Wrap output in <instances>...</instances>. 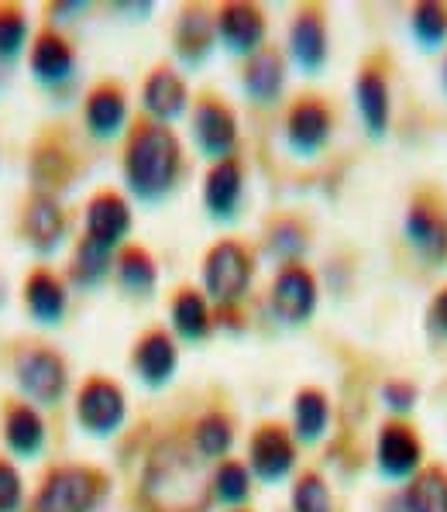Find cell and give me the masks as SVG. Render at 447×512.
<instances>
[{
    "label": "cell",
    "mask_w": 447,
    "mask_h": 512,
    "mask_svg": "<svg viewBox=\"0 0 447 512\" xmlns=\"http://www.w3.org/2000/svg\"><path fill=\"white\" fill-rule=\"evenodd\" d=\"M121 176L135 200L162 203L183 179V141L169 124L141 117L124 138Z\"/></svg>",
    "instance_id": "1"
},
{
    "label": "cell",
    "mask_w": 447,
    "mask_h": 512,
    "mask_svg": "<svg viewBox=\"0 0 447 512\" xmlns=\"http://www.w3.org/2000/svg\"><path fill=\"white\" fill-rule=\"evenodd\" d=\"M141 495L152 512H207L214 502L203 458L176 437L152 447L141 471Z\"/></svg>",
    "instance_id": "2"
},
{
    "label": "cell",
    "mask_w": 447,
    "mask_h": 512,
    "mask_svg": "<svg viewBox=\"0 0 447 512\" xmlns=\"http://www.w3.org/2000/svg\"><path fill=\"white\" fill-rule=\"evenodd\" d=\"M255 279V251L238 238H221L210 244L200 262L203 296L214 306H238L248 296Z\"/></svg>",
    "instance_id": "3"
},
{
    "label": "cell",
    "mask_w": 447,
    "mask_h": 512,
    "mask_svg": "<svg viewBox=\"0 0 447 512\" xmlns=\"http://www.w3.org/2000/svg\"><path fill=\"white\" fill-rule=\"evenodd\" d=\"M107 475L90 464H56L45 471L31 512H97L107 495Z\"/></svg>",
    "instance_id": "4"
},
{
    "label": "cell",
    "mask_w": 447,
    "mask_h": 512,
    "mask_svg": "<svg viewBox=\"0 0 447 512\" xmlns=\"http://www.w3.org/2000/svg\"><path fill=\"white\" fill-rule=\"evenodd\" d=\"M14 378L31 406H59L69 389V365L56 348L35 344L14 358Z\"/></svg>",
    "instance_id": "5"
},
{
    "label": "cell",
    "mask_w": 447,
    "mask_h": 512,
    "mask_svg": "<svg viewBox=\"0 0 447 512\" xmlns=\"http://www.w3.org/2000/svg\"><path fill=\"white\" fill-rule=\"evenodd\" d=\"M76 423L90 437H114L128 420V396L111 375H90L76 389Z\"/></svg>",
    "instance_id": "6"
},
{
    "label": "cell",
    "mask_w": 447,
    "mask_h": 512,
    "mask_svg": "<svg viewBox=\"0 0 447 512\" xmlns=\"http://www.w3.org/2000/svg\"><path fill=\"white\" fill-rule=\"evenodd\" d=\"M193 141L210 162H221L238 155V114L217 93H203L190 107Z\"/></svg>",
    "instance_id": "7"
},
{
    "label": "cell",
    "mask_w": 447,
    "mask_h": 512,
    "mask_svg": "<svg viewBox=\"0 0 447 512\" xmlns=\"http://www.w3.org/2000/svg\"><path fill=\"white\" fill-rule=\"evenodd\" d=\"M296 458H300V447H296V437L286 423L265 420L258 423L248 437V471L265 485H276L286 475H293Z\"/></svg>",
    "instance_id": "8"
},
{
    "label": "cell",
    "mask_w": 447,
    "mask_h": 512,
    "mask_svg": "<svg viewBox=\"0 0 447 512\" xmlns=\"http://www.w3.org/2000/svg\"><path fill=\"white\" fill-rule=\"evenodd\" d=\"M403 234L410 241V248L417 251L427 265H444L447 262V210L437 193H413L410 207L403 217Z\"/></svg>",
    "instance_id": "9"
},
{
    "label": "cell",
    "mask_w": 447,
    "mask_h": 512,
    "mask_svg": "<svg viewBox=\"0 0 447 512\" xmlns=\"http://www.w3.org/2000/svg\"><path fill=\"white\" fill-rule=\"evenodd\" d=\"M423 437L410 420H396L389 416L375 433V468L389 478V482H410L423 468Z\"/></svg>",
    "instance_id": "10"
},
{
    "label": "cell",
    "mask_w": 447,
    "mask_h": 512,
    "mask_svg": "<svg viewBox=\"0 0 447 512\" xmlns=\"http://www.w3.org/2000/svg\"><path fill=\"white\" fill-rule=\"evenodd\" d=\"M282 135H286L289 152L310 155L324 152L327 141L334 135V110L324 97H313V93H303L296 97L286 110V121H282Z\"/></svg>",
    "instance_id": "11"
},
{
    "label": "cell",
    "mask_w": 447,
    "mask_h": 512,
    "mask_svg": "<svg viewBox=\"0 0 447 512\" xmlns=\"http://www.w3.org/2000/svg\"><path fill=\"white\" fill-rule=\"evenodd\" d=\"M317 303H320L317 275L303 262L279 265L276 279H272V289H269V306L282 324L303 327L313 313H317Z\"/></svg>",
    "instance_id": "12"
},
{
    "label": "cell",
    "mask_w": 447,
    "mask_h": 512,
    "mask_svg": "<svg viewBox=\"0 0 447 512\" xmlns=\"http://www.w3.org/2000/svg\"><path fill=\"white\" fill-rule=\"evenodd\" d=\"M289 59L300 73L317 76L331 55V31H327V11L320 4H300L289 21Z\"/></svg>",
    "instance_id": "13"
},
{
    "label": "cell",
    "mask_w": 447,
    "mask_h": 512,
    "mask_svg": "<svg viewBox=\"0 0 447 512\" xmlns=\"http://www.w3.org/2000/svg\"><path fill=\"white\" fill-rule=\"evenodd\" d=\"M131 227H135V214L131 203L124 200L117 189H100L86 200L83 207V238L100 244L107 251H121L128 241Z\"/></svg>",
    "instance_id": "14"
},
{
    "label": "cell",
    "mask_w": 447,
    "mask_h": 512,
    "mask_svg": "<svg viewBox=\"0 0 447 512\" xmlns=\"http://www.w3.org/2000/svg\"><path fill=\"white\" fill-rule=\"evenodd\" d=\"M214 28H217V42L224 45V52L238 55V59H248L258 49H265V31H269V21H265V11L248 0H227L214 11Z\"/></svg>",
    "instance_id": "15"
},
{
    "label": "cell",
    "mask_w": 447,
    "mask_h": 512,
    "mask_svg": "<svg viewBox=\"0 0 447 512\" xmlns=\"http://www.w3.org/2000/svg\"><path fill=\"white\" fill-rule=\"evenodd\" d=\"M190 104V86H186L183 73L169 62H159L145 73L141 80V110H145L148 121L172 124L186 114Z\"/></svg>",
    "instance_id": "16"
},
{
    "label": "cell",
    "mask_w": 447,
    "mask_h": 512,
    "mask_svg": "<svg viewBox=\"0 0 447 512\" xmlns=\"http://www.w3.org/2000/svg\"><path fill=\"white\" fill-rule=\"evenodd\" d=\"M355 107L362 117L368 138H386L389 121H392V86H389V69L382 66V59L362 62L355 76Z\"/></svg>",
    "instance_id": "17"
},
{
    "label": "cell",
    "mask_w": 447,
    "mask_h": 512,
    "mask_svg": "<svg viewBox=\"0 0 447 512\" xmlns=\"http://www.w3.org/2000/svg\"><path fill=\"white\" fill-rule=\"evenodd\" d=\"M203 210L210 220H234L245 203V162L238 155L221 162H210L200 189Z\"/></svg>",
    "instance_id": "18"
},
{
    "label": "cell",
    "mask_w": 447,
    "mask_h": 512,
    "mask_svg": "<svg viewBox=\"0 0 447 512\" xmlns=\"http://www.w3.org/2000/svg\"><path fill=\"white\" fill-rule=\"evenodd\" d=\"M176 368H179L176 337L162 327H148L135 341V348H131V372L148 389H162V385L172 382Z\"/></svg>",
    "instance_id": "19"
},
{
    "label": "cell",
    "mask_w": 447,
    "mask_h": 512,
    "mask_svg": "<svg viewBox=\"0 0 447 512\" xmlns=\"http://www.w3.org/2000/svg\"><path fill=\"white\" fill-rule=\"evenodd\" d=\"M69 220L62 214V203L52 193H31L25 210H21V238L38 255H52L66 241Z\"/></svg>",
    "instance_id": "20"
},
{
    "label": "cell",
    "mask_w": 447,
    "mask_h": 512,
    "mask_svg": "<svg viewBox=\"0 0 447 512\" xmlns=\"http://www.w3.org/2000/svg\"><path fill=\"white\" fill-rule=\"evenodd\" d=\"M28 69L35 83L42 86H62L73 80L76 73V49L59 28H42L28 49Z\"/></svg>",
    "instance_id": "21"
},
{
    "label": "cell",
    "mask_w": 447,
    "mask_h": 512,
    "mask_svg": "<svg viewBox=\"0 0 447 512\" xmlns=\"http://www.w3.org/2000/svg\"><path fill=\"white\" fill-rule=\"evenodd\" d=\"M83 124L97 141H111L128 128V93L121 83L100 80L83 100Z\"/></svg>",
    "instance_id": "22"
},
{
    "label": "cell",
    "mask_w": 447,
    "mask_h": 512,
    "mask_svg": "<svg viewBox=\"0 0 447 512\" xmlns=\"http://www.w3.org/2000/svg\"><path fill=\"white\" fill-rule=\"evenodd\" d=\"M0 437H4V447L21 461H31L45 451V440H49V430H45V420L38 413V406L25 403V399H14V403L4 406L0 413Z\"/></svg>",
    "instance_id": "23"
},
{
    "label": "cell",
    "mask_w": 447,
    "mask_h": 512,
    "mask_svg": "<svg viewBox=\"0 0 447 512\" xmlns=\"http://www.w3.org/2000/svg\"><path fill=\"white\" fill-rule=\"evenodd\" d=\"M214 42H217L214 11H207L203 4H186L176 14V25H172V49H176L179 62L200 66V62L210 59Z\"/></svg>",
    "instance_id": "24"
},
{
    "label": "cell",
    "mask_w": 447,
    "mask_h": 512,
    "mask_svg": "<svg viewBox=\"0 0 447 512\" xmlns=\"http://www.w3.org/2000/svg\"><path fill=\"white\" fill-rule=\"evenodd\" d=\"M241 90L258 107L279 104L282 90H286V55L272 49V45L248 55L245 66H241Z\"/></svg>",
    "instance_id": "25"
},
{
    "label": "cell",
    "mask_w": 447,
    "mask_h": 512,
    "mask_svg": "<svg viewBox=\"0 0 447 512\" xmlns=\"http://www.w3.org/2000/svg\"><path fill=\"white\" fill-rule=\"evenodd\" d=\"M21 296H25L28 317L35 320L38 327H59L69 310L66 282H62L52 269H45V265H38V269L28 272Z\"/></svg>",
    "instance_id": "26"
},
{
    "label": "cell",
    "mask_w": 447,
    "mask_h": 512,
    "mask_svg": "<svg viewBox=\"0 0 447 512\" xmlns=\"http://www.w3.org/2000/svg\"><path fill=\"white\" fill-rule=\"evenodd\" d=\"M169 324L176 330V337L183 341H207L214 330V310L210 299L203 296V289L196 286H179L169 299Z\"/></svg>",
    "instance_id": "27"
},
{
    "label": "cell",
    "mask_w": 447,
    "mask_h": 512,
    "mask_svg": "<svg viewBox=\"0 0 447 512\" xmlns=\"http://www.w3.org/2000/svg\"><path fill=\"white\" fill-rule=\"evenodd\" d=\"M114 282L131 299L152 296L159 286V265H155L152 251H145L141 244H124L114 258Z\"/></svg>",
    "instance_id": "28"
},
{
    "label": "cell",
    "mask_w": 447,
    "mask_h": 512,
    "mask_svg": "<svg viewBox=\"0 0 447 512\" xmlns=\"http://www.w3.org/2000/svg\"><path fill=\"white\" fill-rule=\"evenodd\" d=\"M331 427V396L317 385H303L293 396V437L296 444H317Z\"/></svg>",
    "instance_id": "29"
},
{
    "label": "cell",
    "mask_w": 447,
    "mask_h": 512,
    "mask_svg": "<svg viewBox=\"0 0 447 512\" xmlns=\"http://www.w3.org/2000/svg\"><path fill=\"white\" fill-rule=\"evenodd\" d=\"M406 512H447V468L423 464L417 475L399 492Z\"/></svg>",
    "instance_id": "30"
},
{
    "label": "cell",
    "mask_w": 447,
    "mask_h": 512,
    "mask_svg": "<svg viewBox=\"0 0 447 512\" xmlns=\"http://www.w3.org/2000/svg\"><path fill=\"white\" fill-rule=\"evenodd\" d=\"M234 437H238V430H234V420L224 409H207L193 423V451L203 461H224L234 447Z\"/></svg>",
    "instance_id": "31"
},
{
    "label": "cell",
    "mask_w": 447,
    "mask_h": 512,
    "mask_svg": "<svg viewBox=\"0 0 447 512\" xmlns=\"http://www.w3.org/2000/svg\"><path fill=\"white\" fill-rule=\"evenodd\" d=\"M252 482H255V475L248 471L245 461L224 458L210 471V495H214V502H221L227 509H241L252 499Z\"/></svg>",
    "instance_id": "32"
},
{
    "label": "cell",
    "mask_w": 447,
    "mask_h": 512,
    "mask_svg": "<svg viewBox=\"0 0 447 512\" xmlns=\"http://www.w3.org/2000/svg\"><path fill=\"white\" fill-rule=\"evenodd\" d=\"M310 248V227L300 217H276L265 227V251L279 265H293Z\"/></svg>",
    "instance_id": "33"
},
{
    "label": "cell",
    "mask_w": 447,
    "mask_h": 512,
    "mask_svg": "<svg viewBox=\"0 0 447 512\" xmlns=\"http://www.w3.org/2000/svg\"><path fill=\"white\" fill-rule=\"evenodd\" d=\"M114 258H117V251H107V248H100V244L80 238V244L73 248V258H69V279L80 289L100 286L107 275H114Z\"/></svg>",
    "instance_id": "34"
},
{
    "label": "cell",
    "mask_w": 447,
    "mask_h": 512,
    "mask_svg": "<svg viewBox=\"0 0 447 512\" xmlns=\"http://www.w3.org/2000/svg\"><path fill=\"white\" fill-rule=\"evenodd\" d=\"M410 31L420 49L434 52L447 42V4L444 0H420L410 7Z\"/></svg>",
    "instance_id": "35"
},
{
    "label": "cell",
    "mask_w": 447,
    "mask_h": 512,
    "mask_svg": "<svg viewBox=\"0 0 447 512\" xmlns=\"http://www.w3.org/2000/svg\"><path fill=\"white\" fill-rule=\"evenodd\" d=\"M289 512H334V492L320 471H300L289 492Z\"/></svg>",
    "instance_id": "36"
},
{
    "label": "cell",
    "mask_w": 447,
    "mask_h": 512,
    "mask_svg": "<svg viewBox=\"0 0 447 512\" xmlns=\"http://www.w3.org/2000/svg\"><path fill=\"white\" fill-rule=\"evenodd\" d=\"M28 49V14L21 4H0V66H11Z\"/></svg>",
    "instance_id": "37"
},
{
    "label": "cell",
    "mask_w": 447,
    "mask_h": 512,
    "mask_svg": "<svg viewBox=\"0 0 447 512\" xmlns=\"http://www.w3.org/2000/svg\"><path fill=\"white\" fill-rule=\"evenodd\" d=\"M382 403L396 420H406V416L417 409V399H420V389L413 382H406V378H389V382H382L379 389Z\"/></svg>",
    "instance_id": "38"
},
{
    "label": "cell",
    "mask_w": 447,
    "mask_h": 512,
    "mask_svg": "<svg viewBox=\"0 0 447 512\" xmlns=\"http://www.w3.org/2000/svg\"><path fill=\"white\" fill-rule=\"evenodd\" d=\"M25 506V478L7 458H0V512H21Z\"/></svg>",
    "instance_id": "39"
},
{
    "label": "cell",
    "mask_w": 447,
    "mask_h": 512,
    "mask_svg": "<svg viewBox=\"0 0 447 512\" xmlns=\"http://www.w3.org/2000/svg\"><path fill=\"white\" fill-rule=\"evenodd\" d=\"M427 320H430V327H434L437 334H444V337H447V286L437 289L434 299H430Z\"/></svg>",
    "instance_id": "40"
},
{
    "label": "cell",
    "mask_w": 447,
    "mask_h": 512,
    "mask_svg": "<svg viewBox=\"0 0 447 512\" xmlns=\"http://www.w3.org/2000/svg\"><path fill=\"white\" fill-rule=\"evenodd\" d=\"M441 83H444V93H447V55H444V66H441Z\"/></svg>",
    "instance_id": "41"
},
{
    "label": "cell",
    "mask_w": 447,
    "mask_h": 512,
    "mask_svg": "<svg viewBox=\"0 0 447 512\" xmlns=\"http://www.w3.org/2000/svg\"><path fill=\"white\" fill-rule=\"evenodd\" d=\"M231 512H248V509H231Z\"/></svg>",
    "instance_id": "42"
}]
</instances>
